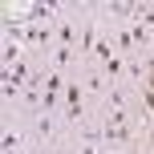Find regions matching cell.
Listing matches in <instances>:
<instances>
[{"mask_svg": "<svg viewBox=\"0 0 154 154\" xmlns=\"http://www.w3.org/2000/svg\"><path fill=\"white\" fill-rule=\"evenodd\" d=\"M146 134H150V138H146V142H150V150H154V126H150V130H146Z\"/></svg>", "mask_w": 154, "mask_h": 154, "instance_id": "obj_6", "label": "cell"}, {"mask_svg": "<svg viewBox=\"0 0 154 154\" xmlns=\"http://www.w3.org/2000/svg\"><path fill=\"white\" fill-rule=\"evenodd\" d=\"M65 114L73 118H81V85H65Z\"/></svg>", "mask_w": 154, "mask_h": 154, "instance_id": "obj_2", "label": "cell"}, {"mask_svg": "<svg viewBox=\"0 0 154 154\" xmlns=\"http://www.w3.org/2000/svg\"><path fill=\"white\" fill-rule=\"evenodd\" d=\"M57 45H61V49H73V24L69 20L57 24Z\"/></svg>", "mask_w": 154, "mask_h": 154, "instance_id": "obj_3", "label": "cell"}, {"mask_svg": "<svg viewBox=\"0 0 154 154\" xmlns=\"http://www.w3.org/2000/svg\"><path fill=\"white\" fill-rule=\"evenodd\" d=\"M61 89H65V73H61V69L53 65V73H49V85H45V109H53V106H57Z\"/></svg>", "mask_w": 154, "mask_h": 154, "instance_id": "obj_1", "label": "cell"}, {"mask_svg": "<svg viewBox=\"0 0 154 154\" xmlns=\"http://www.w3.org/2000/svg\"><path fill=\"white\" fill-rule=\"evenodd\" d=\"M16 146H20V134H16V130H8V134H4V154H12Z\"/></svg>", "mask_w": 154, "mask_h": 154, "instance_id": "obj_5", "label": "cell"}, {"mask_svg": "<svg viewBox=\"0 0 154 154\" xmlns=\"http://www.w3.org/2000/svg\"><path fill=\"white\" fill-rule=\"evenodd\" d=\"M122 73V57H109L106 65H101V77H118Z\"/></svg>", "mask_w": 154, "mask_h": 154, "instance_id": "obj_4", "label": "cell"}]
</instances>
